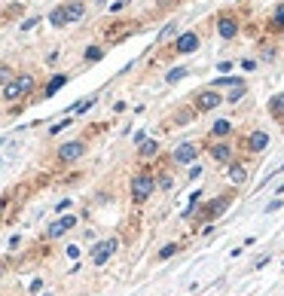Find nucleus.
Here are the masks:
<instances>
[{"instance_id": "a878e982", "label": "nucleus", "mask_w": 284, "mask_h": 296, "mask_svg": "<svg viewBox=\"0 0 284 296\" xmlns=\"http://www.w3.org/2000/svg\"><path fill=\"white\" fill-rule=\"evenodd\" d=\"M12 77H15V71H12V67H9V64H0V89H3V85H6Z\"/></svg>"}, {"instance_id": "7c9ffc66", "label": "nucleus", "mask_w": 284, "mask_h": 296, "mask_svg": "<svg viewBox=\"0 0 284 296\" xmlns=\"http://www.w3.org/2000/svg\"><path fill=\"white\" fill-rule=\"evenodd\" d=\"M241 67H244L247 74H251V71H257V61H254V58H247V61H241Z\"/></svg>"}, {"instance_id": "5701e85b", "label": "nucleus", "mask_w": 284, "mask_h": 296, "mask_svg": "<svg viewBox=\"0 0 284 296\" xmlns=\"http://www.w3.org/2000/svg\"><path fill=\"white\" fill-rule=\"evenodd\" d=\"M244 95H247V85H244V83H238V85H233V92H229V95H223V101L236 104V101H241Z\"/></svg>"}, {"instance_id": "4468645a", "label": "nucleus", "mask_w": 284, "mask_h": 296, "mask_svg": "<svg viewBox=\"0 0 284 296\" xmlns=\"http://www.w3.org/2000/svg\"><path fill=\"white\" fill-rule=\"evenodd\" d=\"M266 147H269V134L266 131H251L244 137V150L247 153H263Z\"/></svg>"}, {"instance_id": "7ed1b4c3", "label": "nucleus", "mask_w": 284, "mask_h": 296, "mask_svg": "<svg viewBox=\"0 0 284 296\" xmlns=\"http://www.w3.org/2000/svg\"><path fill=\"white\" fill-rule=\"evenodd\" d=\"M156 189V177L150 174V168H141L135 177H132V202L135 205H144Z\"/></svg>"}, {"instance_id": "473e14b6", "label": "nucleus", "mask_w": 284, "mask_h": 296, "mask_svg": "<svg viewBox=\"0 0 284 296\" xmlns=\"http://www.w3.org/2000/svg\"><path fill=\"white\" fill-rule=\"evenodd\" d=\"M126 3H129V0H116V3L110 6V12H119V9H122V6H126Z\"/></svg>"}, {"instance_id": "cd10ccee", "label": "nucleus", "mask_w": 284, "mask_h": 296, "mask_svg": "<svg viewBox=\"0 0 284 296\" xmlns=\"http://www.w3.org/2000/svg\"><path fill=\"white\" fill-rule=\"evenodd\" d=\"M92 104H95V95H92V98H86V101H80L77 107H74V116H83V113H86L89 107H92Z\"/></svg>"}, {"instance_id": "393cba45", "label": "nucleus", "mask_w": 284, "mask_h": 296, "mask_svg": "<svg viewBox=\"0 0 284 296\" xmlns=\"http://www.w3.org/2000/svg\"><path fill=\"white\" fill-rule=\"evenodd\" d=\"M156 189L171 193V189H174V177H171V174H159V177H156Z\"/></svg>"}, {"instance_id": "f704fd0d", "label": "nucleus", "mask_w": 284, "mask_h": 296, "mask_svg": "<svg viewBox=\"0 0 284 296\" xmlns=\"http://www.w3.org/2000/svg\"><path fill=\"white\" fill-rule=\"evenodd\" d=\"M0 278H3V263H0Z\"/></svg>"}, {"instance_id": "2f4dec72", "label": "nucleus", "mask_w": 284, "mask_h": 296, "mask_svg": "<svg viewBox=\"0 0 284 296\" xmlns=\"http://www.w3.org/2000/svg\"><path fill=\"white\" fill-rule=\"evenodd\" d=\"M34 25H40V19H28V22H22V31H31Z\"/></svg>"}, {"instance_id": "4be33fe9", "label": "nucleus", "mask_w": 284, "mask_h": 296, "mask_svg": "<svg viewBox=\"0 0 284 296\" xmlns=\"http://www.w3.org/2000/svg\"><path fill=\"white\" fill-rule=\"evenodd\" d=\"M238 83H244V80L241 77H217L211 85H214V89H233V85H238Z\"/></svg>"}, {"instance_id": "2eb2a0df", "label": "nucleus", "mask_w": 284, "mask_h": 296, "mask_svg": "<svg viewBox=\"0 0 284 296\" xmlns=\"http://www.w3.org/2000/svg\"><path fill=\"white\" fill-rule=\"evenodd\" d=\"M266 28H269V34H284V0L281 3H275L269 22H266Z\"/></svg>"}, {"instance_id": "b1692460", "label": "nucleus", "mask_w": 284, "mask_h": 296, "mask_svg": "<svg viewBox=\"0 0 284 296\" xmlns=\"http://www.w3.org/2000/svg\"><path fill=\"white\" fill-rule=\"evenodd\" d=\"M184 77H189V67H171L165 74V83H181Z\"/></svg>"}, {"instance_id": "ddd939ff", "label": "nucleus", "mask_w": 284, "mask_h": 296, "mask_svg": "<svg viewBox=\"0 0 284 296\" xmlns=\"http://www.w3.org/2000/svg\"><path fill=\"white\" fill-rule=\"evenodd\" d=\"M229 202H233V193H229V196H223V199L208 202V205H205V211H202V217H205V220H217V217L226 211V208H229Z\"/></svg>"}, {"instance_id": "aec40b11", "label": "nucleus", "mask_w": 284, "mask_h": 296, "mask_svg": "<svg viewBox=\"0 0 284 296\" xmlns=\"http://www.w3.org/2000/svg\"><path fill=\"white\" fill-rule=\"evenodd\" d=\"M138 153H141V159H153V156L159 153V144H156V141H141V144H138Z\"/></svg>"}, {"instance_id": "c756f323", "label": "nucleus", "mask_w": 284, "mask_h": 296, "mask_svg": "<svg viewBox=\"0 0 284 296\" xmlns=\"http://www.w3.org/2000/svg\"><path fill=\"white\" fill-rule=\"evenodd\" d=\"M174 31H177V25L171 22L168 28H162V34H159V40H165V37H171V34H174Z\"/></svg>"}, {"instance_id": "1a4fd4ad", "label": "nucleus", "mask_w": 284, "mask_h": 296, "mask_svg": "<svg viewBox=\"0 0 284 296\" xmlns=\"http://www.w3.org/2000/svg\"><path fill=\"white\" fill-rule=\"evenodd\" d=\"M116 248H119L116 238H104V241H98V245L92 248V263H95V266H104V263H107V259L116 254Z\"/></svg>"}, {"instance_id": "9b49d317", "label": "nucleus", "mask_w": 284, "mask_h": 296, "mask_svg": "<svg viewBox=\"0 0 284 296\" xmlns=\"http://www.w3.org/2000/svg\"><path fill=\"white\" fill-rule=\"evenodd\" d=\"M208 153H211V159H214L217 165H229V162H233V147H229L226 141H214L208 147Z\"/></svg>"}, {"instance_id": "0eeeda50", "label": "nucleus", "mask_w": 284, "mask_h": 296, "mask_svg": "<svg viewBox=\"0 0 284 296\" xmlns=\"http://www.w3.org/2000/svg\"><path fill=\"white\" fill-rule=\"evenodd\" d=\"M86 156V141H64L58 150H55V159L58 165H74L77 159Z\"/></svg>"}, {"instance_id": "a211bd4d", "label": "nucleus", "mask_w": 284, "mask_h": 296, "mask_svg": "<svg viewBox=\"0 0 284 296\" xmlns=\"http://www.w3.org/2000/svg\"><path fill=\"white\" fill-rule=\"evenodd\" d=\"M192 119H196V110H192V104H189V107H181V110L174 113L171 126H187V123H192Z\"/></svg>"}, {"instance_id": "412c9836", "label": "nucleus", "mask_w": 284, "mask_h": 296, "mask_svg": "<svg viewBox=\"0 0 284 296\" xmlns=\"http://www.w3.org/2000/svg\"><path fill=\"white\" fill-rule=\"evenodd\" d=\"M101 58H104V49H101V46H86V52H83V61H86V64L101 61Z\"/></svg>"}, {"instance_id": "bb28decb", "label": "nucleus", "mask_w": 284, "mask_h": 296, "mask_svg": "<svg viewBox=\"0 0 284 296\" xmlns=\"http://www.w3.org/2000/svg\"><path fill=\"white\" fill-rule=\"evenodd\" d=\"M177 251H181V245H165V248H159V254H156V259H168V256H174Z\"/></svg>"}, {"instance_id": "423d86ee", "label": "nucleus", "mask_w": 284, "mask_h": 296, "mask_svg": "<svg viewBox=\"0 0 284 296\" xmlns=\"http://www.w3.org/2000/svg\"><path fill=\"white\" fill-rule=\"evenodd\" d=\"M202 46V34L199 31H184V34H177L174 43H171V55H192Z\"/></svg>"}, {"instance_id": "72a5a7b5", "label": "nucleus", "mask_w": 284, "mask_h": 296, "mask_svg": "<svg viewBox=\"0 0 284 296\" xmlns=\"http://www.w3.org/2000/svg\"><path fill=\"white\" fill-rule=\"evenodd\" d=\"M275 193H284V183H281V186H278V189H275Z\"/></svg>"}, {"instance_id": "f03ea898", "label": "nucleus", "mask_w": 284, "mask_h": 296, "mask_svg": "<svg viewBox=\"0 0 284 296\" xmlns=\"http://www.w3.org/2000/svg\"><path fill=\"white\" fill-rule=\"evenodd\" d=\"M34 89H37V80H34V74H15L6 85H3V92H0V98H3L6 104H15V101H22L28 98Z\"/></svg>"}, {"instance_id": "f257e3e1", "label": "nucleus", "mask_w": 284, "mask_h": 296, "mask_svg": "<svg viewBox=\"0 0 284 296\" xmlns=\"http://www.w3.org/2000/svg\"><path fill=\"white\" fill-rule=\"evenodd\" d=\"M83 15H86V3H83V0H64V3H58L55 9L49 12V25L52 28H67V25L83 22Z\"/></svg>"}, {"instance_id": "c85d7f7f", "label": "nucleus", "mask_w": 284, "mask_h": 296, "mask_svg": "<svg viewBox=\"0 0 284 296\" xmlns=\"http://www.w3.org/2000/svg\"><path fill=\"white\" fill-rule=\"evenodd\" d=\"M70 123H74V116H67V119H61V123H58V126H52V128H49V134H58V131H61V128H67Z\"/></svg>"}, {"instance_id": "39448f33", "label": "nucleus", "mask_w": 284, "mask_h": 296, "mask_svg": "<svg viewBox=\"0 0 284 296\" xmlns=\"http://www.w3.org/2000/svg\"><path fill=\"white\" fill-rule=\"evenodd\" d=\"M238 31H241V19H238V12H233V9L217 12V34H220V40H236V37H238Z\"/></svg>"}, {"instance_id": "20e7f679", "label": "nucleus", "mask_w": 284, "mask_h": 296, "mask_svg": "<svg viewBox=\"0 0 284 296\" xmlns=\"http://www.w3.org/2000/svg\"><path fill=\"white\" fill-rule=\"evenodd\" d=\"M189 104H192V110H196V113H211V110H217L220 104H223V95H220V89L208 85V89H199L196 95H192Z\"/></svg>"}, {"instance_id": "f8f14e48", "label": "nucleus", "mask_w": 284, "mask_h": 296, "mask_svg": "<svg viewBox=\"0 0 284 296\" xmlns=\"http://www.w3.org/2000/svg\"><path fill=\"white\" fill-rule=\"evenodd\" d=\"M226 174H229V183H236V186H244L247 183V165L241 159H233L226 165Z\"/></svg>"}, {"instance_id": "9d476101", "label": "nucleus", "mask_w": 284, "mask_h": 296, "mask_svg": "<svg viewBox=\"0 0 284 296\" xmlns=\"http://www.w3.org/2000/svg\"><path fill=\"white\" fill-rule=\"evenodd\" d=\"M74 226H77V214H64L61 220H55V223L46 226V238H49V241H52V238H61L67 229H74Z\"/></svg>"}, {"instance_id": "6ab92c4d", "label": "nucleus", "mask_w": 284, "mask_h": 296, "mask_svg": "<svg viewBox=\"0 0 284 296\" xmlns=\"http://www.w3.org/2000/svg\"><path fill=\"white\" fill-rule=\"evenodd\" d=\"M229 131H233V123H229V119H217V123L211 126V137H229Z\"/></svg>"}, {"instance_id": "f3484780", "label": "nucleus", "mask_w": 284, "mask_h": 296, "mask_svg": "<svg viewBox=\"0 0 284 296\" xmlns=\"http://www.w3.org/2000/svg\"><path fill=\"white\" fill-rule=\"evenodd\" d=\"M61 85H67V74H55V77H52V80L43 85V98H52V95L61 89Z\"/></svg>"}, {"instance_id": "c9c22d12", "label": "nucleus", "mask_w": 284, "mask_h": 296, "mask_svg": "<svg viewBox=\"0 0 284 296\" xmlns=\"http://www.w3.org/2000/svg\"><path fill=\"white\" fill-rule=\"evenodd\" d=\"M98 3H104V0H98Z\"/></svg>"}, {"instance_id": "6e6552de", "label": "nucleus", "mask_w": 284, "mask_h": 296, "mask_svg": "<svg viewBox=\"0 0 284 296\" xmlns=\"http://www.w3.org/2000/svg\"><path fill=\"white\" fill-rule=\"evenodd\" d=\"M199 153H202V147H199L196 141H184V144H177V147H174L171 162H174V165H189V162H196V159H199Z\"/></svg>"}, {"instance_id": "dca6fc26", "label": "nucleus", "mask_w": 284, "mask_h": 296, "mask_svg": "<svg viewBox=\"0 0 284 296\" xmlns=\"http://www.w3.org/2000/svg\"><path fill=\"white\" fill-rule=\"evenodd\" d=\"M269 113L278 119V123L284 126V92H278V95H272L269 98Z\"/></svg>"}]
</instances>
